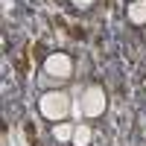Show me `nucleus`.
<instances>
[{
	"mask_svg": "<svg viewBox=\"0 0 146 146\" xmlns=\"http://www.w3.org/2000/svg\"><path fill=\"white\" fill-rule=\"evenodd\" d=\"M129 21L131 23H146V0H131L129 3Z\"/></svg>",
	"mask_w": 146,
	"mask_h": 146,
	"instance_id": "nucleus-4",
	"label": "nucleus"
},
{
	"mask_svg": "<svg viewBox=\"0 0 146 146\" xmlns=\"http://www.w3.org/2000/svg\"><path fill=\"white\" fill-rule=\"evenodd\" d=\"M91 143V129L88 126H76L73 131V146H88Z\"/></svg>",
	"mask_w": 146,
	"mask_h": 146,
	"instance_id": "nucleus-5",
	"label": "nucleus"
},
{
	"mask_svg": "<svg viewBox=\"0 0 146 146\" xmlns=\"http://www.w3.org/2000/svg\"><path fill=\"white\" fill-rule=\"evenodd\" d=\"M82 114L85 117H100L105 111V91L100 88V85H91V88L82 91Z\"/></svg>",
	"mask_w": 146,
	"mask_h": 146,
	"instance_id": "nucleus-2",
	"label": "nucleus"
},
{
	"mask_svg": "<svg viewBox=\"0 0 146 146\" xmlns=\"http://www.w3.org/2000/svg\"><path fill=\"white\" fill-rule=\"evenodd\" d=\"M73 131H76V126H70V123H58V126L53 129V135H56V140H73Z\"/></svg>",
	"mask_w": 146,
	"mask_h": 146,
	"instance_id": "nucleus-6",
	"label": "nucleus"
},
{
	"mask_svg": "<svg viewBox=\"0 0 146 146\" xmlns=\"http://www.w3.org/2000/svg\"><path fill=\"white\" fill-rule=\"evenodd\" d=\"M38 108H41V114L47 117V120H64L67 114H70V96L64 94V91H47L44 96H41V102H38Z\"/></svg>",
	"mask_w": 146,
	"mask_h": 146,
	"instance_id": "nucleus-1",
	"label": "nucleus"
},
{
	"mask_svg": "<svg viewBox=\"0 0 146 146\" xmlns=\"http://www.w3.org/2000/svg\"><path fill=\"white\" fill-rule=\"evenodd\" d=\"M70 3H73V6H76V9H88V6L94 3V0H70Z\"/></svg>",
	"mask_w": 146,
	"mask_h": 146,
	"instance_id": "nucleus-7",
	"label": "nucleus"
},
{
	"mask_svg": "<svg viewBox=\"0 0 146 146\" xmlns=\"http://www.w3.org/2000/svg\"><path fill=\"white\" fill-rule=\"evenodd\" d=\"M44 73H47L50 79H70V73H73L70 56H64V53H53V56H47Z\"/></svg>",
	"mask_w": 146,
	"mask_h": 146,
	"instance_id": "nucleus-3",
	"label": "nucleus"
}]
</instances>
